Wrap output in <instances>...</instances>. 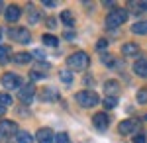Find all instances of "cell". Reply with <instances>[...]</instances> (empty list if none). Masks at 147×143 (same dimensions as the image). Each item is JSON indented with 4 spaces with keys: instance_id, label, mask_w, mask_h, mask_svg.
<instances>
[{
    "instance_id": "cell-1",
    "label": "cell",
    "mask_w": 147,
    "mask_h": 143,
    "mask_svg": "<svg viewBox=\"0 0 147 143\" xmlns=\"http://www.w3.org/2000/svg\"><path fill=\"white\" fill-rule=\"evenodd\" d=\"M67 65H69V69H71V71H84L86 67L90 65V57L86 55L84 51H77V53L69 55Z\"/></svg>"
},
{
    "instance_id": "cell-2",
    "label": "cell",
    "mask_w": 147,
    "mask_h": 143,
    "mask_svg": "<svg viewBox=\"0 0 147 143\" xmlns=\"http://www.w3.org/2000/svg\"><path fill=\"white\" fill-rule=\"evenodd\" d=\"M75 100L79 102V106H82V108H92V106H96L100 102L98 94L92 92V90H80V92H77Z\"/></svg>"
},
{
    "instance_id": "cell-3",
    "label": "cell",
    "mask_w": 147,
    "mask_h": 143,
    "mask_svg": "<svg viewBox=\"0 0 147 143\" xmlns=\"http://www.w3.org/2000/svg\"><path fill=\"white\" fill-rule=\"evenodd\" d=\"M125 20H127V10L116 8V10H112L108 16H106V28H110V30L120 28L122 24H125Z\"/></svg>"
},
{
    "instance_id": "cell-4",
    "label": "cell",
    "mask_w": 147,
    "mask_h": 143,
    "mask_svg": "<svg viewBox=\"0 0 147 143\" xmlns=\"http://www.w3.org/2000/svg\"><path fill=\"white\" fill-rule=\"evenodd\" d=\"M2 86L6 88V90H18V88L24 86L22 78L20 75H16V73H4L2 75Z\"/></svg>"
},
{
    "instance_id": "cell-5",
    "label": "cell",
    "mask_w": 147,
    "mask_h": 143,
    "mask_svg": "<svg viewBox=\"0 0 147 143\" xmlns=\"http://www.w3.org/2000/svg\"><path fill=\"white\" fill-rule=\"evenodd\" d=\"M8 35L16 43H30V39H32V33H30L28 28H10Z\"/></svg>"
},
{
    "instance_id": "cell-6",
    "label": "cell",
    "mask_w": 147,
    "mask_h": 143,
    "mask_svg": "<svg viewBox=\"0 0 147 143\" xmlns=\"http://www.w3.org/2000/svg\"><path fill=\"white\" fill-rule=\"evenodd\" d=\"M12 135H18V125H16V121H12V120L0 121V137H12Z\"/></svg>"
},
{
    "instance_id": "cell-7",
    "label": "cell",
    "mask_w": 147,
    "mask_h": 143,
    "mask_svg": "<svg viewBox=\"0 0 147 143\" xmlns=\"http://www.w3.org/2000/svg\"><path fill=\"white\" fill-rule=\"evenodd\" d=\"M34 96H35V86L30 82V84H24L20 90H18V98L22 100L24 104H30L32 100H34Z\"/></svg>"
},
{
    "instance_id": "cell-8",
    "label": "cell",
    "mask_w": 147,
    "mask_h": 143,
    "mask_svg": "<svg viewBox=\"0 0 147 143\" xmlns=\"http://www.w3.org/2000/svg\"><path fill=\"white\" fill-rule=\"evenodd\" d=\"M92 123H94V127H96L98 132H106L108 125H110V120H108V116H106L104 112H98V114H94Z\"/></svg>"
},
{
    "instance_id": "cell-9",
    "label": "cell",
    "mask_w": 147,
    "mask_h": 143,
    "mask_svg": "<svg viewBox=\"0 0 147 143\" xmlns=\"http://www.w3.org/2000/svg\"><path fill=\"white\" fill-rule=\"evenodd\" d=\"M35 139L39 143H55V133L51 132L49 127H41L35 133Z\"/></svg>"
},
{
    "instance_id": "cell-10",
    "label": "cell",
    "mask_w": 147,
    "mask_h": 143,
    "mask_svg": "<svg viewBox=\"0 0 147 143\" xmlns=\"http://www.w3.org/2000/svg\"><path fill=\"white\" fill-rule=\"evenodd\" d=\"M20 16H22V10L16 6V4H12V6H8L6 8V22H18L20 20Z\"/></svg>"
},
{
    "instance_id": "cell-11",
    "label": "cell",
    "mask_w": 147,
    "mask_h": 143,
    "mask_svg": "<svg viewBox=\"0 0 147 143\" xmlns=\"http://www.w3.org/2000/svg\"><path fill=\"white\" fill-rule=\"evenodd\" d=\"M134 73L141 78H147V59H137L134 65Z\"/></svg>"
},
{
    "instance_id": "cell-12",
    "label": "cell",
    "mask_w": 147,
    "mask_h": 143,
    "mask_svg": "<svg viewBox=\"0 0 147 143\" xmlns=\"http://www.w3.org/2000/svg\"><path fill=\"white\" fill-rule=\"evenodd\" d=\"M136 127H137V121H134V120H124L122 123H120V127H118V130H120V133H122V135H127V133L134 132Z\"/></svg>"
},
{
    "instance_id": "cell-13",
    "label": "cell",
    "mask_w": 147,
    "mask_h": 143,
    "mask_svg": "<svg viewBox=\"0 0 147 143\" xmlns=\"http://www.w3.org/2000/svg\"><path fill=\"white\" fill-rule=\"evenodd\" d=\"M137 51H139L137 43H124V45H122V55H125V57L137 55Z\"/></svg>"
},
{
    "instance_id": "cell-14",
    "label": "cell",
    "mask_w": 147,
    "mask_h": 143,
    "mask_svg": "<svg viewBox=\"0 0 147 143\" xmlns=\"http://www.w3.org/2000/svg\"><path fill=\"white\" fill-rule=\"evenodd\" d=\"M61 22L65 24L67 28H73V26H75V16L71 14V10H65V12H61Z\"/></svg>"
},
{
    "instance_id": "cell-15",
    "label": "cell",
    "mask_w": 147,
    "mask_h": 143,
    "mask_svg": "<svg viewBox=\"0 0 147 143\" xmlns=\"http://www.w3.org/2000/svg\"><path fill=\"white\" fill-rule=\"evenodd\" d=\"M16 139H18V143H34V135L30 132H26V130H22V132H18Z\"/></svg>"
},
{
    "instance_id": "cell-16",
    "label": "cell",
    "mask_w": 147,
    "mask_h": 143,
    "mask_svg": "<svg viewBox=\"0 0 147 143\" xmlns=\"http://www.w3.org/2000/svg\"><path fill=\"white\" fill-rule=\"evenodd\" d=\"M10 55H12L10 45H0V63H2V65H4V63H8Z\"/></svg>"
},
{
    "instance_id": "cell-17",
    "label": "cell",
    "mask_w": 147,
    "mask_h": 143,
    "mask_svg": "<svg viewBox=\"0 0 147 143\" xmlns=\"http://www.w3.org/2000/svg\"><path fill=\"white\" fill-rule=\"evenodd\" d=\"M28 22L32 24V26H34V24H37V22H39V12L35 10V8H34V6H32V4L28 6Z\"/></svg>"
},
{
    "instance_id": "cell-18",
    "label": "cell",
    "mask_w": 147,
    "mask_h": 143,
    "mask_svg": "<svg viewBox=\"0 0 147 143\" xmlns=\"http://www.w3.org/2000/svg\"><path fill=\"white\" fill-rule=\"evenodd\" d=\"M41 100H57V90L55 88H43L41 94H39Z\"/></svg>"
},
{
    "instance_id": "cell-19",
    "label": "cell",
    "mask_w": 147,
    "mask_h": 143,
    "mask_svg": "<svg viewBox=\"0 0 147 143\" xmlns=\"http://www.w3.org/2000/svg\"><path fill=\"white\" fill-rule=\"evenodd\" d=\"M14 61H16L18 65H28V63L32 61V55H30V53H16V55H14Z\"/></svg>"
},
{
    "instance_id": "cell-20",
    "label": "cell",
    "mask_w": 147,
    "mask_h": 143,
    "mask_svg": "<svg viewBox=\"0 0 147 143\" xmlns=\"http://www.w3.org/2000/svg\"><path fill=\"white\" fill-rule=\"evenodd\" d=\"M131 32L137 33V35H145L147 33V22H136L134 28H131Z\"/></svg>"
},
{
    "instance_id": "cell-21",
    "label": "cell",
    "mask_w": 147,
    "mask_h": 143,
    "mask_svg": "<svg viewBox=\"0 0 147 143\" xmlns=\"http://www.w3.org/2000/svg\"><path fill=\"white\" fill-rule=\"evenodd\" d=\"M104 90H108L110 94H116V92L120 90V84H118V80H108V82L104 84Z\"/></svg>"
},
{
    "instance_id": "cell-22",
    "label": "cell",
    "mask_w": 147,
    "mask_h": 143,
    "mask_svg": "<svg viewBox=\"0 0 147 143\" xmlns=\"http://www.w3.org/2000/svg\"><path fill=\"white\" fill-rule=\"evenodd\" d=\"M41 41H43V43H45V45H51V47H53V45H57V43H59V39H57L55 35H51V33H45V35L41 37Z\"/></svg>"
},
{
    "instance_id": "cell-23",
    "label": "cell",
    "mask_w": 147,
    "mask_h": 143,
    "mask_svg": "<svg viewBox=\"0 0 147 143\" xmlns=\"http://www.w3.org/2000/svg\"><path fill=\"white\" fill-rule=\"evenodd\" d=\"M0 106H4V108L12 106V96H10V94H6V92H0Z\"/></svg>"
},
{
    "instance_id": "cell-24",
    "label": "cell",
    "mask_w": 147,
    "mask_h": 143,
    "mask_svg": "<svg viewBox=\"0 0 147 143\" xmlns=\"http://www.w3.org/2000/svg\"><path fill=\"white\" fill-rule=\"evenodd\" d=\"M104 106L110 108V110L116 108V106H118V98H116V96H106V98H104Z\"/></svg>"
},
{
    "instance_id": "cell-25",
    "label": "cell",
    "mask_w": 147,
    "mask_h": 143,
    "mask_svg": "<svg viewBox=\"0 0 147 143\" xmlns=\"http://www.w3.org/2000/svg\"><path fill=\"white\" fill-rule=\"evenodd\" d=\"M137 102L139 104H145L147 102V88H139L137 90Z\"/></svg>"
},
{
    "instance_id": "cell-26",
    "label": "cell",
    "mask_w": 147,
    "mask_h": 143,
    "mask_svg": "<svg viewBox=\"0 0 147 143\" xmlns=\"http://www.w3.org/2000/svg\"><path fill=\"white\" fill-rule=\"evenodd\" d=\"M55 143H71V139H69V135L65 132H61L55 135Z\"/></svg>"
},
{
    "instance_id": "cell-27",
    "label": "cell",
    "mask_w": 147,
    "mask_h": 143,
    "mask_svg": "<svg viewBox=\"0 0 147 143\" xmlns=\"http://www.w3.org/2000/svg\"><path fill=\"white\" fill-rule=\"evenodd\" d=\"M59 77H61V80H63V82H67V84L73 80V75H71L69 71H61V73H59Z\"/></svg>"
},
{
    "instance_id": "cell-28",
    "label": "cell",
    "mask_w": 147,
    "mask_h": 143,
    "mask_svg": "<svg viewBox=\"0 0 147 143\" xmlns=\"http://www.w3.org/2000/svg\"><path fill=\"white\" fill-rule=\"evenodd\" d=\"M134 6L137 8V14H141V12H147V0H143V2H134Z\"/></svg>"
},
{
    "instance_id": "cell-29",
    "label": "cell",
    "mask_w": 147,
    "mask_h": 143,
    "mask_svg": "<svg viewBox=\"0 0 147 143\" xmlns=\"http://www.w3.org/2000/svg\"><path fill=\"white\" fill-rule=\"evenodd\" d=\"M102 63H104L106 67H114V57L112 55H104L102 57Z\"/></svg>"
},
{
    "instance_id": "cell-30",
    "label": "cell",
    "mask_w": 147,
    "mask_h": 143,
    "mask_svg": "<svg viewBox=\"0 0 147 143\" xmlns=\"http://www.w3.org/2000/svg\"><path fill=\"white\" fill-rule=\"evenodd\" d=\"M106 47H108V41H106V39H98V43H96V49H98V51H104Z\"/></svg>"
},
{
    "instance_id": "cell-31",
    "label": "cell",
    "mask_w": 147,
    "mask_h": 143,
    "mask_svg": "<svg viewBox=\"0 0 147 143\" xmlns=\"http://www.w3.org/2000/svg\"><path fill=\"white\" fill-rule=\"evenodd\" d=\"M134 143H147L145 135H143V133H139V135H136V137H134Z\"/></svg>"
},
{
    "instance_id": "cell-32",
    "label": "cell",
    "mask_w": 147,
    "mask_h": 143,
    "mask_svg": "<svg viewBox=\"0 0 147 143\" xmlns=\"http://www.w3.org/2000/svg\"><path fill=\"white\" fill-rule=\"evenodd\" d=\"M30 75H32V78H34V80H37V78H43V77H45V75H41L39 71H32Z\"/></svg>"
},
{
    "instance_id": "cell-33",
    "label": "cell",
    "mask_w": 147,
    "mask_h": 143,
    "mask_svg": "<svg viewBox=\"0 0 147 143\" xmlns=\"http://www.w3.org/2000/svg\"><path fill=\"white\" fill-rule=\"evenodd\" d=\"M43 6H47V8H53V6H57V2H53V0H47V2H43Z\"/></svg>"
},
{
    "instance_id": "cell-34",
    "label": "cell",
    "mask_w": 147,
    "mask_h": 143,
    "mask_svg": "<svg viewBox=\"0 0 147 143\" xmlns=\"http://www.w3.org/2000/svg\"><path fill=\"white\" fill-rule=\"evenodd\" d=\"M4 112H6V108H4V106H0V118L4 116Z\"/></svg>"
},
{
    "instance_id": "cell-35",
    "label": "cell",
    "mask_w": 147,
    "mask_h": 143,
    "mask_svg": "<svg viewBox=\"0 0 147 143\" xmlns=\"http://www.w3.org/2000/svg\"><path fill=\"white\" fill-rule=\"evenodd\" d=\"M0 10H2V2H0Z\"/></svg>"
},
{
    "instance_id": "cell-36",
    "label": "cell",
    "mask_w": 147,
    "mask_h": 143,
    "mask_svg": "<svg viewBox=\"0 0 147 143\" xmlns=\"http://www.w3.org/2000/svg\"><path fill=\"white\" fill-rule=\"evenodd\" d=\"M145 120H147V116H145Z\"/></svg>"
}]
</instances>
